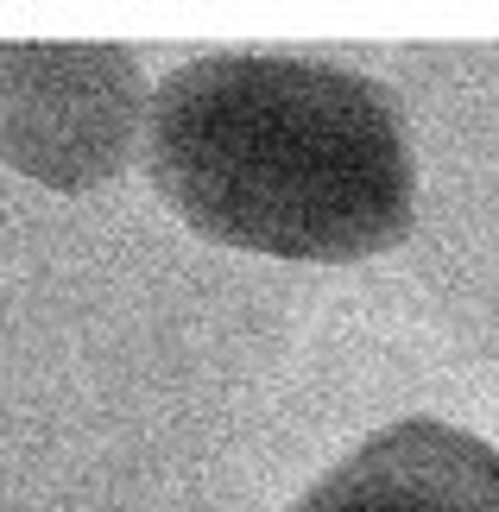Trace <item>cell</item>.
Instances as JSON below:
<instances>
[{"label": "cell", "mask_w": 499, "mask_h": 512, "mask_svg": "<svg viewBox=\"0 0 499 512\" xmlns=\"http://www.w3.org/2000/svg\"><path fill=\"white\" fill-rule=\"evenodd\" d=\"M152 76L127 45L0 38V165L57 196L114 184L146 146Z\"/></svg>", "instance_id": "obj_2"}, {"label": "cell", "mask_w": 499, "mask_h": 512, "mask_svg": "<svg viewBox=\"0 0 499 512\" xmlns=\"http://www.w3.org/2000/svg\"><path fill=\"white\" fill-rule=\"evenodd\" d=\"M285 512H499V449L443 418H398Z\"/></svg>", "instance_id": "obj_3"}, {"label": "cell", "mask_w": 499, "mask_h": 512, "mask_svg": "<svg viewBox=\"0 0 499 512\" xmlns=\"http://www.w3.org/2000/svg\"><path fill=\"white\" fill-rule=\"evenodd\" d=\"M146 184L196 241L354 266L417 228V159L386 83L297 51H203L152 89Z\"/></svg>", "instance_id": "obj_1"}]
</instances>
